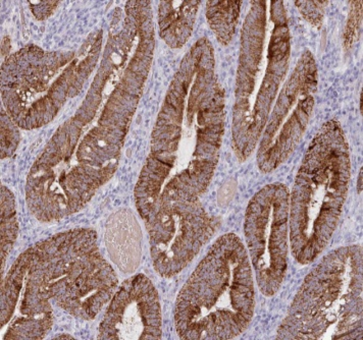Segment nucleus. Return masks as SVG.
I'll return each instance as SVG.
<instances>
[{"label":"nucleus","instance_id":"11","mask_svg":"<svg viewBox=\"0 0 363 340\" xmlns=\"http://www.w3.org/2000/svg\"><path fill=\"white\" fill-rule=\"evenodd\" d=\"M151 258L160 276H178L211 239L218 219L199 199L164 203L147 222Z\"/></svg>","mask_w":363,"mask_h":340},{"label":"nucleus","instance_id":"18","mask_svg":"<svg viewBox=\"0 0 363 340\" xmlns=\"http://www.w3.org/2000/svg\"><path fill=\"white\" fill-rule=\"evenodd\" d=\"M351 4L352 6L347 20L345 31H344V46L347 49L352 47L362 34L360 30L362 26V2L352 1Z\"/></svg>","mask_w":363,"mask_h":340},{"label":"nucleus","instance_id":"1","mask_svg":"<svg viewBox=\"0 0 363 340\" xmlns=\"http://www.w3.org/2000/svg\"><path fill=\"white\" fill-rule=\"evenodd\" d=\"M149 71L134 43L108 39L82 104L28 174L26 202L34 217L55 222L80 211L115 174Z\"/></svg>","mask_w":363,"mask_h":340},{"label":"nucleus","instance_id":"13","mask_svg":"<svg viewBox=\"0 0 363 340\" xmlns=\"http://www.w3.org/2000/svg\"><path fill=\"white\" fill-rule=\"evenodd\" d=\"M111 260L123 273H132L140 264L142 232L130 210H120L109 216L104 234Z\"/></svg>","mask_w":363,"mask_h":340},{"label":"nucleus","instance_id":"17","mask_svg":"<svg viewBox=\"0 0 363 340\" xmlns=\"http://www.w3.org/2000/svg\"><path fill=\"white\" fill-rule=\"evenodd\" d=\"M20 143V132L17 123L4 109H1V159L11 157Z\"/></svg>","mask_w":363,"mask_h":340},{"label":"nucleus","instance_id":"9","mask_svg":"<svg viewBox=\"0 0 363 340\" xmlns=\"http://www.w3.org/2000/svg\"><path fill=\"white\" fill-rule=\"evenodd\" d=\"M289 188L269 183L249 202L244 220L247 253L262 295L280 290L288 270L289 255Z\"/></svg>","mask_w":363,"mask_h":340},{"label":"nucleus","instance_id":"20","mask_svg":"<svg viewBox=\"0 0 363 340\" xmlns=\"http://www.w3.org/2000/svg\"><path fill=\"white\" fill-rule=\"evenodd\" d=\"M32 13L37 20H45L52 16L53 11L57 9L58 1H28Z\"/></svg>","mask_w":363,"mask_h":340},{"label":"nucleus","instance_id":"8","mask_svg":"<svg viewBox=\"0 0 363 340\" xmlns=\"http://www.w3.org/2000/svg\"><path fill=\"white\" fill-rule=\"evenodd\" d=\"M277 339H362V248L328 254L307 274Z\"/></svg>","mask_w":363,"mask_h":340},{"label":"nucleus","instance_id":"12","mask_svg":"<svg viewBox=\"0 0 363 340\" xmlns=\"http://www.w3.org/2000/svg\"><path fill=\"white\" fill-rule=\"evenodd\" d=\"M162 308L157 288L144 274L127 279L111 298L99 339H160Z\"/></svg>","mask_w":363,"mask_h":340},{"label":"nucleus","instance_id":"2","mask_svg":"<svg viewBox=\"0 0 363 340\" xmlns=\"http://www.w3.org/2000/svg\"><path fill=\"white\" fill-rule=\"evenodd\" d=\"M225 123L215 51L201 38L182 60L167 91L135 186V204L145 222L164 203L206 193L220 159Z\"/></svg>","mask_w":363,"mask_h":340},{"label":"nucleus","instance_id":"16","mask_svg":"<svg viewBox=\"0 0 363 340\" xmlns=\"http://www.w3.org/2000/svg\"><path fill=\"white\" fill-rule=\"evenodd\" d=\"M18 221L15 196L8 186H1V268L17 241Z\"/></svg>","mask_w":363,"mask_h":340},{"label":"nucleus","instance_id":"15","mask_svg":"<svg viewBox=\"0 0 363 340\" xmlns=\"http://www.w3.org/2000/svg\"><path fill=\"white\" fill-rule=\"evenodd\" d=\"M239 0H213L206 2V18L216 40L227 46L234 38L241 6Z\"/></svg>","mask_w":363,"mask_h":340},{"label":"nucleus","instance_id":"7","mask_svg":"<svg viewBox=\"0 0 363 340\" xmlns=\"http://www.w3.org/2000/svg\"><path fill=\"white\" fill-rule=\"evenodd\" d=\"M101 44L100 31L77 52L28 45L9 57L1 67V97L18 127L35 130L50 123L82 90L99 64Z\"/></svg>","mask_w":363,"mask_h":340},{"label":"nucleus","instance_id":"22","mask_svg":"<svg viewBox=\"0 0 363 340\" xmlns=\"http://www.w3.org/2000/svg\"><path fill=\"white\" fill-rule=\"evenodd\" d=\"M357 188H358V192H359V193L362 192V172H360L359 178H358Z\"/></svg>","mask_w":363,"mask_h":340},{"label":"nucleus","instance_id":"5","mask_svg":"<svg viewBox=\"0 0 363 340\" xmlns=\"http://www.w3.org/2000/svg\"><path fill=\"white\" fill-rule=\"evenodd\" d=\"M255 288L245 246L235 234L216 239L184 284L174 306L182 339H236L252 321Z\"/></svg>","mask_w":363,"mask_h":340},{"label":"nucleus","instance_id":"10","mask_svg":"<svg viewBox=\"0 0 363 340\" xmlns=\"http://www.w3.org/2000/svg\"><path fill=\"white\" fill-rule=\"evenodd\" d=\"M318 84V64L313 53L306 50L281 87L265 123L258 143L260 171H274L296 150L313 116Z\"/></svg>","mask_w":363,"mask_h":340},{"label":"nucleus","instance_id":"21","mask_svg":"<svg viewBox=\"0 0 363 340\" xmlns=\"http://www.w3.org/2000/svg\"><path fill=\"white\" fill-rule=\"evenodd\" d=\"M235 194V185H232L231 181L225 183V186L220 188V194H218V201L220 204H228L231 201L233 196Z\"/></svg>","mask_w":363,"mask_h":340},{"label":"nucleus","instance_id":"14","mask_svg":"<svg viewBox=\"0 0 363 340\" xmlns=\"http://www.w3.org/2000/svg\"><path fill=\"white\" fill-rule=\"evenodd\" d=\"M201 1H162L158 9V29L171 48L183 47L192 35Z\"/></svg>","mask_w":363,"mask_h":340},{"label":"nucleus","instance_id":"3","mask_svg":"<svg viewBox=\"0 0 363 340\" xmlns=\"http://www.w3.org/2000/svg\"><path fill=\"white\" fill-rule=\"evenodd\" d=\"M118 288L96 232L74 228L35 244L16 260L1 281L4 340L42 339L51 329L52 306L92 320Z\"/></svg>","mask_w":363,"mask_h":340},{"label":"nucleus","instance_id":"6","mask_svg":"<svg viewBox=\"0 0 363 340\" xmlns=\"http://www.w3.org/2000/svg\"><path fill=\"white\" fill-rule=\"evenodd\" d=\"M350 150L338 120H328L307 148L290 194V246L308 265L336 232L350 183Z\"/></svg>","mask_w":363,"mask_h":340},{"label":"nucleus","instance_id":"19","mask_svg":"<svg viewBox=\"0 0 363 340\" xmlns=\"http://www.w3.org/2000/svg\"><path fill=\"white\" fill-rule=\"evenodd\" d=\"M295 6L309 24L320 28L323 25L329 1H296Z\"/></svg>","mask_w":363,"mask_h":340},{"label":"nucleus","instance_id":"4","mask_svg":"<svg viewBox=\"0 0 363 340\" xmlns=\"http://www.w3.org/2000/svg\"><path fill=\"white\" fill-rule=\"evenodd\" d=\"M291 37L285 2L251 1L240 44L232 142L240 162L259 143L289 69Z\"/></svg>","mask_w":363,"mask_h":340}]
</instances>
